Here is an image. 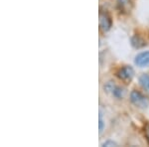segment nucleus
Masks as SVG:
<instances>
[{"label": "nucleus", "instance_id": "8", "mask_svg": "<svg viewBox=\"0 0 149 147\" xmlns=\"http://www.w3.org/2000/svg\"><path fill=\"white\" fill-rule=\"evenodd\" d=\"M131 43L134 48H141L146 45V42L144 41V39H142L139 35L133 36V38H132V40H131Z\"/></svg>", "mask_w": 149, "mask_h": 147}, {"label": "nucleus", "instance_id": "9", "mask_svg": "<svg viewBox=\"0 0 149 147\" xmlns=\"http://www.w3.org/2000/svg\"><path fill=\"white\" fill-rule=\"evenodd\" d=\"M98 124H100V132H102V130H103V120H102V113L100 114V120H98Z\"/></svg>", "mask_w": 149, "mask_h": 147}, {"label": "nucleus", "instance_id": "1", "mask_svg": "<svg viewBox=\"0 0 149 147\" xmlns=\"http://www.w3.org/2000/svg\"><path fill=\"white\" fill-rule=\"evenodd\" d=\"M130 100L135 107L140 108H146L149 105V100L146 96L137 91H132L130 93Z\"/></svg>", "mask_w": 149, "mask_h": 147}, {"label": "nucleus", "instance_id": "11", "mask_svg": "<svg viewBox=\"0 0 149 147\" xmlns=\"http://www.w3.org/2000/svg\"><path fill=\"white\" fill-rule=\"evenodd\" d=\"M144 132H145V136L147 138V140L149 142V123L145 125V128H144Z\"/></svg>", "mask_w": 149, "mask_h": 147}, {"label": "nucleus", "instance_id": "7", "mask_svg": "<svg viewBox=\"0 0 149 147\" xmlns=\"http://www.w3.org/2000/svg\"><path fill=\"white\" fill-rule=\"evenodd\" d=\"M139 83L140 86H142V88L146 91L147 93H149V75L144 74L139 78Z\"/></svg>", "mask_w": 149, "mask_h": 147}, {"label": "nucleus", "instance_id": "3", "mask_svg": "<svg viewBox=\"0 0 149 147\" xmlns=\"http://www.w3.org/2000/svg\"><path fill=\"white\" fill-rule=\"evenodd\" d=\"M98 21H100V29L102 32H107L111 27V18L109 15V13L100 9V14H98Z\"/></svg>", "mask_w": 149, "mask_h": 147}, {"label": "nucleus", "instance_id": "2", "mask_svg": "<svg viewBox=\"0 0 149 147\" xmlns=\"http://www.w3.org/2000/svg\"><path fill=\"white\" fill-rule=\"evenodd\" d=\"M116 76H117V78L119 79H121L122 82L128 84V83H130L131 79H133L134 71L130 66H124L117 71Z\"/></svg>", "mask_w": 149, "mask_h": 147}, {"label": "nucleus", "instance_id": "5", "mask_svg": "<svg viewBox=\"0 0 149 147\" xmlns=\"http://www.w3.org/2000/svg\"><path fill=\"white\" fill-rule=\"evenodd\" d=\"M135 64L137 65L138 67H148L149 66V51L147 52H143L138 54L137 56L135 57Z\"/></svg>", "mask_w": 149, "mask_h": 147}, {"label": "nucleus", "instance_id": "6", "mask_svg": "<svg viewBox=\"0 0 149 147\" xmlns=\"http://www.w3.org/2000/svg\"><path fill=\"white\" fill-rule=\"evenodd\" d=\"M117 8L121 13H129L132 9L131 0H117Z\"/></svg>", "mask_w": 149, "mask_h": 147}, {"label": "nucleus", "instance_id": "10", "mask_svg": "<svg viewBox=\"0 0 149 147\" xmlns=\"http://www.w3.org/2000/svg\"><path fill=\"white\" fill-rule=\"evenodd\" d=\"M102 146H117V144L113 141L109 140V141L104 142V143H102Z\"/></svg>", "mask_w": 149, "mask_h": 147}, {"label": "nucleus", "instance_id": "4", "mask_svg": "<svg viewBox=\"0 0 149 147\" xmlns=\"http://www.w3.org/2000/svg\"><path fill=\"white\" fill-rule=\"evenodd\" d=\"M104 90L107 91V93H111L112 95L115 96L117 98H121L124 95V90L120 86H116L113 82H109L104 85Z\"/></svg>", "mask_w": 149, "mask_h": 147}]
</instances>
